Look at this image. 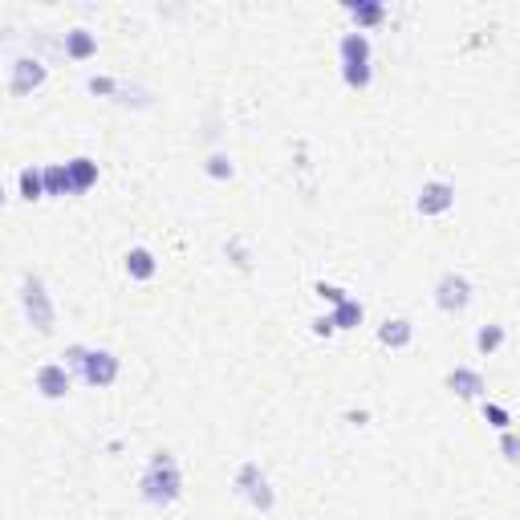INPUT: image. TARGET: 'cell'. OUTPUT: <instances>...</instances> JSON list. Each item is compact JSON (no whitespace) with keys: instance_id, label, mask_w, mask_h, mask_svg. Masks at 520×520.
Segmentation results:
<instances>
[{"instance_id":"obj_12","label":"cell","mask_w":520,"mask_h":520,"mask_svg":"<svg viewBox=\"0 0 520 520\" xmlns=\"http://www.w3.org/2000/svg\"><path fill=\"white\" fill-rule=\"evenodd\" d=\"M61 49H66V58L69 61H90L98 53V33H90V29H69L66 33V41H61Z\"/></svg>"},{"instance_id":"obj_13","label":"cell","mask_w":520,"mask_h":520,"mask_svg":"<svg viewBox=\"0 0 520 520\" xmlns=\"http://www.w3.org/2000/svg\"><path fill=\"white\" fill-rule=\"evenodd\" d=\"M122 264H126V277H130V280H154V272H159V260H154V252L143 248V244L126 252Z\"/></svg>"},{"instance_id":"obj_16","label":"cell","mask_w":520,"mask_h":520,"mask_svg":"<svg viewBox=\"0 0 520 520\" xmlns=\"http://www.w3.org/2000/svg\"><path fill=\"white\" fill-rule=\"evenodd\" d=\"M362 318H366V305L358 297H346L342 305H334V313H329L334 329H354V326H362Z\"/></svg>"},{"instance_id":"obj_18","label":"cell","mask_w":520,"mask_h":520,"mask_svg":"<svg viewBox=\"0 0 520 520\" xmlns=\"http://www.w3.org/2000/svg\"><path fill=\"white\" fill-rule=\"evenodd\" d=\"M17 187H20V200H29V203L45 200V184H41V171H37V167H25V171L17 175Z\"/></svg>"},{"instance_id":"obj_21","label":"cell","mask_w":520,"mask_h":520,"mask_svg":"<svg viewBox=\"0 0 520 520\" xmlns=\"http://www.w3.org/2000/svg\"><path fill=\"white\" fill-rule=\"evenodd\" d=\"M484 419H488V427H496V431H508V423H512L508 406H500V403H484Z\"/></svg>"},{"instance_id":"obj_4","label":"cell","mask_w":520,"mask_h":520,"mask_svg":"<svg viewBox=\"0 0 520 520\" xmlns=\"http://www.w3.org/2000/svg\"><path fill=\"white\" fill-rule=\"evenodd\" d=\"M236 492H240L244 500H248L252 508H260V512H272V504H277L269 476L260 472V463H252V460L236 468Z\"/></svg>"},{"instance_id":"obj_14","label":"cell","mask_w":520,"mask_h":520,"mask_svg":"<svg viewBox=\"0 0 520 520\" xmlns=\"http://www.w3.org/2000/svg\"><path fill=\"white\" fill-rule=\"evenodd\" d=\"M411 337H414V329L406 318H386L382 326H378V342H382L386 350H406L411 346Z\"/></svg>"},{"instance_id":"obj_20","label":"cell","mask_w":520,"mask_h":520,"mask_svg":"<svg viewBox=\"0 0 520 520\" xmlns=\"http://www.w3.org/2000/svg\"><path fill=\"white\" fill-rule=\"evenodd\" d=\"M203 171H208V179H216V184H228L232 175H236V167H232L228 154H208V163H203Z\"/></svg>"},{"instance_id":"obj_9","label":"cell","mask_w":520,"mask_h":520,"mask_svg":"<svg viewBox=\"0 0 520 520\" xmlns=\"http://www.w3.org/2000/svg\"><path fill=\"white\" fill-rule=\"evenodd\" d=\"M45 77H49V69L41 66L37 58H17V61H12L9 90H12L17 98H25V94H33V90H41V86H45Z\"/></svg>"},{"instance_id":"obj_15","label":"cell","mask_w":520,"mask_h":520,"mask_svg":"<svg viewBox=\"0 0 520 520\" xmlns=\"http://www.w3.org/2000/svg\"><path fill=\"white\" fill-rule=\"evenodd\" d=\"M350 17H354L358 33H366V29H378L386 20V4H378V0H358V4H346Z\"/></svg>"},{"instance_id":"obj_26","label":"cell","mask_w":520,"mask_h":520,"mask_svg":"<svg viewBox=\"0 0 520 520\" xmlns=\"http://www.w3.org/2000/svg\"><path fill=\"white\" fill-rule=\"evenodd\" d=\"M4 203H9V192H4V184H0V208H4Z\"/></svg>"},{"instance_id":"obj_24","label":"cell","mask_w":520,"mask_h":520,"mask_svg":"<svg viewBox=\"0 0 520 520\" xmlns=\"http://www.w3.org/2000/svg\"><path fill=\"white\" fill-rule=\"evenodd\" d=\"M500 447H504V460H508V463H516V452H520V447H516V435H512V431H504Z\"/></svg>"},{"instance_id":"obj_22","label":"cell","mask_w":520,"mask_h":520,"mask_svg":"<svg viewBox=\"0 0 520 520\" xmlns=\"http://www.w3.org/2000/svg\"><path fill=\"white\" fill-rule=\"evenodd\" d=\"M313 293H318L321 301H329V305H342V301L350 297L346 289H337V285H326V280H318V285H313Z\"/></svg>"},{"instance_id":"obj_23","label":"cell","mask_w":520,"mask_h":520,"mask_svg":"<svg viewBox=\"0 0 520 520\" xmlns=\"http://www.w3.org/2000/svg\"><path fill=\"white\" fill-rule=\"evenodd\" d=\"M90 94L110 98V94H118V82L114 77H90Z\"/></svg>"},{"instance_id":"obj_17","label":"cell","mask_w":520,"mask_h":520,"mask_svg":"<svg viewBox=\"0 0 520 520\" xmlns=\"http://www.w3.org/2000/svg\"><path fill=\"white\" fill-rule=\"evenodd\" d=\"M41 184H45V195H74V192H69L66 163H49V167H41Z\"/></svg>"},{"instance_id":"obj_6","label":"cell","mask_w":520,"mask_h":520,"mask_svg":"<svg viewBox=\"0 0 520 520\" xmlns=\"http://www.w3.org/2000/svg\"><path fill=\"white\" fill-rule=\"evenodd\" d=\"M472 301V280L463 277V272H444V277L435 280V305L444 309V313H463Z\"/></svg>"},{"instance_id":"obj_8","label":"cell","mask_w":520,"mask_h":520,"mask_svg":"<svg viewBox=\"0 0 520 520\" xmlns=\"http://www.w3.org/2000/svg\"><path fill=\"white\" fill-rule=\"evenodd\" d=\"M414 208H419V216H431V220L435 216H447L455 208V184H447V179H431V184H423Z\"/></svg>"},{"instance_id":"obj_7","label":"cell","mask_w":520,"mask_h":520,"mask_svg":"<svg viewBox=\"0 0 520 520\" xmlns=\"http://www.w3.org/2000/svg\"><path fill=\"white\" fill-rule=\"evenodd\" d=\"M69 386H74V374H69L66 362H45V366L33 370V390L49 403H58V398L69 395Z\"/></svg>"},{"instance_id":"obj_11","label":"cell","mask_w":520,"mask_h":520,"mask_svg":"<svg viewBox=\"0 0 520 520\" xmlns=\"http://www.w3.org/2000/svg\"><path fill=\"white\" fill-rule=\"evenodd\" d=\"M66 175H69V192L86 195L90 187L98 184V163L90 159V154H77V159H69L66 163Z\"/></svg>"},{"instance_id":"obj_25","label":"cell","mask_w":520,"mask_h":520,"mask_svg":"<svg viewBox=\"0 0 520 520\" xmlns=\"http://www.w3.org/2000/svg\"><path fill=\"white\" fill-rule=\"evenodd\" d=\"M313 334H318V337H334L337 334L334 321H329V313H326V318H313Z\"/></svg>"},{"instance_id":"obj_3","label":"cell","mask_w":520,"mask_h":520,"mask_svg":"<svg viewBox=\"0 0 520 520\" xmlns=\"http://www.w3.org/2000/svg\"><path fill=\"white\" fill-rule=\"evenodd\" d=\"M20 313H25V321H29L37 334H53L58 313H53L49 289H45V280H41L37 272H25V277H20Z\"/></svg>"},{"instance_id":"obj_2","label":"cell","mask_w":520,"mask_h":520,"mask_svg":"<svg viewBox=\"0 0 520 520\" xmlns=\"http://www.w3.org/2000/svg\"><path fill=\"white\" fill-rule=\"evenodd\" d=\"M337 61H342V82L350 90H366L374 82V53H370L366 33H342L337 41Z\"/></svg>"},{"instance_id":"obj_1","label":"cell","mask_w":520,"mask_h":520,"mask_svg":"<svg viewBox=\"0 0 520 520\" xmlns=\"http://www.w3.org/2000/svg\"><path fill=\"white\" fill-rule=\"evenodd\" d=\"M138 492L143 500L154 504V508H167L184 496V472H179V460L171 452H154L151 463H146L143 480H138Z\"/></svg>"},{"instance_id":"obj_10","label":"cell","mask_w":520,"mask_h":520,"mask_svg":"<svg viewBox=\"0 0 520 520\" xmlns=\"http://www.w3.org/2000/svg\"><path fill=\"white\" fill-rule=\"evenodd\" d=\"M444 382H447V390H452L455 398H468V403L484 398V390H488L484 374H480V370H472V366H455V370H447Z\"/></svg>"},{"instance_id":"obj_5","label":"cell","mask_w":520,"mask_h":520,"mask_svg":"<svg viewBox=\"0 0 520 520\" xmlns=\"http://www.w3.org/2000/svg\"><path fill=\"white\" fill-rule=\"evenodd\" d=\"M118 370H122V362H118L110 350H86L82 354V362H77V374H82V382L94 386V390H106V386L118 382Z\"/></svg>"},{"instance_id":"obj_19","label":"cell","mask_w":520,"mask_h":520,"mask_svg":"<svg viewBox=\"0 0 520 520\" xmlns=\"http://www.w3.org/2000/svg\"><path fill=\"white\" fill-rule=\"evenodd\" d=\"M504 342H508V329H504V326H484L480 334H476V350H480L484 358H492L496 350L504 346Z\"/></svg>"}]
</instances>
